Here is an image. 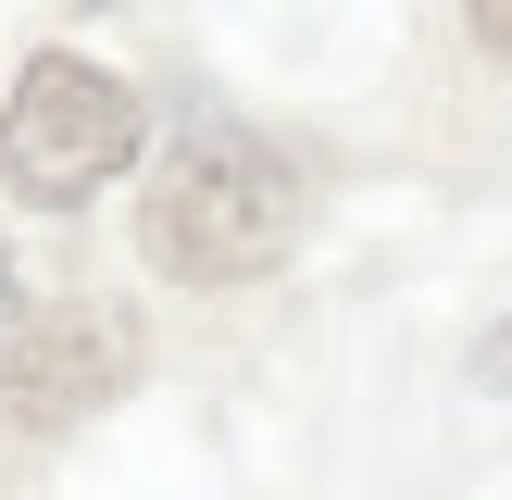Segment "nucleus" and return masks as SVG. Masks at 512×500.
<instances>
[{
  "label": "nucleus",
  "mask_w": 512,
  "mask_h": 500,
  "mask_svg": "<svg viewBox=\"0 0 512 500\" xmlns=\"http://www.w3.org/2000/svg\"><path fill=\"white\" fill-rule=\"evenodd\" d=\"M138 100H125V75L75 63V50H38V63L13 75V100H0V188L38 200V213H63V200L113 188L125 163H138Z\"/></svg>",
  "instance_id": "obj_2"
},
{
  "label": "nucleus",
  "mask_w": 512,
  "mask_h": 500,
  "mask_svg": "<svg viewBox=\"0 0 512 500\" xmlns=\"http://www.w3.org/2000/svg\"><path fill=\"white\" fill-rule=\"evenodd\" d=\"M88 13H113V0H88Z\"/></svg>",
  "instance_id": "obj_7"
},
{
  "label": "nucleus",
  "mask_w": 512,
  "mask_h": 500,
  "mask_svg": "<svg viewBox=\"0 0 512 500\" xmlns=\"http://www.w3.org/2000/svg\"><path fill=\"white\" fill-rule=\"evenodd\" d=\"M475 375H488V388H512V325H500L488 350H475Z\"/></svg>",
  "instance_id": "obj_5"
},
{
  "label": "nucleus",
  "mask_w": 512,
  "mask_h": 500,
  "mask_svg": "<svg viewBox=\"0 0 512 500\" xmlns=\"http://www.w3.org/2000/svg\"><path fill=\"white\" fill-rule=\"evenodd\" d=\"M13 300H25V275H13V263H0V325H13Z\"/></svg>",
  "instance_id": "obj_6"
},
{
  "label": "nucleus",
  "mask_w": 512,
  "mask_h": 500,
  "mask_svg": "<svg viewBox=\"0 0 512 500\" xmlns=\"http://www.w3.org/2000/svg\"><path fill=\"white\" fill-rule=\"evenodd\" d=\"M125 375H138V325L125 313H38L0 350V413L50 438V425H88L100 400H125Z\"/></svg>",
  "instance_id": "obj_3"
},
{
  "label": "nucleus",
  "mask_w": 512,
  "mask_h": 500,
  "mask_svg": "<svg viewBox=\"0 0 512 500\" xmlns=\"http://www.w3.org/2000/svg\"><path fill=\"white\" fill-rule=\"evenodd\" d=\"M463 25H475V50H488V63H512V0H463Z\"/></svg>",
  "instance_id": "obj_4"
},
{
  "label": "nucleus",
  "mask_w": 512,
  "mask_h": 500,
  "mask_svg": "<svg viewBox=\"0 0 512 500\" xmlns=\"http://www.w3.org/2000/svg\"><path fill=\"white\" fill-rule=\"evenodd\" d=\"M138 250L188 288H250L300 250V175L275 138L250 125H188V138L150 163V200H138Z\"/></svg>",
  "instance_id": "obj_1"
}]
</instances>
